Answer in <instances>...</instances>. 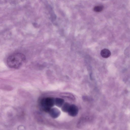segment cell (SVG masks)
Segmentation results:
<instances>
[{"instance_id":"obj_4","label":"cell","mask_w":130,"mask_h":130,"mask_svg":"<svg viewBox=\"0 0 130 130\" xmlns=\"http://www.w3.org/2000/svg\"><path fill=\"white\" fill-rule=\"evenodd\" d=\"M49 113L50 116L53 118H56L59 116L60 112L56 108L51 109Z\"/></svg>"},{"instance_id":"obj_7","label":"cell","mask_w":130,"mask_h":130,"mask_svg":"<svg viewBox=\"0 0 130 130\" xmlns=\"http://www.w3.org/2000/svg\"><path fill=\"white\" fill-rule=\"evenodd\" d=\"M70 105L68 103L64 104L62 106V110L64 112H68Z\"/></svg>"},{"instance_id":"obj_5","label":"cell","mask_w":130,"mask_h":130,"mask_svg":"<svg viewBox=\"0 0 130 130\" xmlns=\"http://www.w3.org/2000/svg\"><path fill=\"white\" fill-rule=\"evenodd\" d=\"M100 54L103 57L107 58L111 56V53L109 49H104L101 51Z\"/></svg>"},{"instance_id":"obj_3","label":"cell","mask_w":130,"mask_h":130,"mask_svg":"<svg viewBox=\"0 0 130 130\" xmlns=\"http://www.w3.org/2000/svg\"><path fill=\"white\" fill-rule=\"evenodd\" d=\"M68 112L70 116L74 117L78 114V109L77 106L74 105H70Z\"/></svg>"},{"instance_id":"obj_8","label":"cell","mask_w":130,"mask_h":130,"mask_svg":"<svg viewBox=\"0 0 130 130\" xmlns=\"http://www.w3.org/2000/svg\"><path fill=\"white\" fill-rule=\"evenodd\" d=\"M103 7L102 6H98L94 7L93 8V10L96 12H99L103 10Z\"/></svg>"},{"instance_id":"obj_6","label":"cell","mask_w":130,"mask_h":130,"mask_svg":"<svg viewBox=\"0 0 130 130\" xmlns=\"http://www.w3.org/2000/svg\"><path fill=\"white\" fill-rule=\"evenodd\" d=\"M55 104L57 107H60L63 105L64 103V100L61 98H57L55 99Z\"/></svg>"},{"instance_id":"obj_2","label":"cell","mask_w":130,"mask_h":130,"mask_svg":"<svg viewBox=\"0 0 130 130\" xmlns=\"http://www.w3.org/2000/svg\"><path fill=\"white\" fill-rule=\"evenodd\" d=\"M41 104L43 110L45 112L49 113L55 104V99L51 97L43 98L41 100Z\"/></svg>"},{"instance_id":"obj_1","label":"cell","mask_w":130,"mask_h":130,"mask_svg":"<svg viewBox=\"0 0 130 130\" xmlns=\"http://www.w3.org/2000/svg\"><path fill=\"white\" fill-rule=\"evenodd\" d=\"M26 58L23 54L20 53L13 54L7 58V64L9 68L17 69L21 67L25 62Z\"/></svg>"}]
</instances>
